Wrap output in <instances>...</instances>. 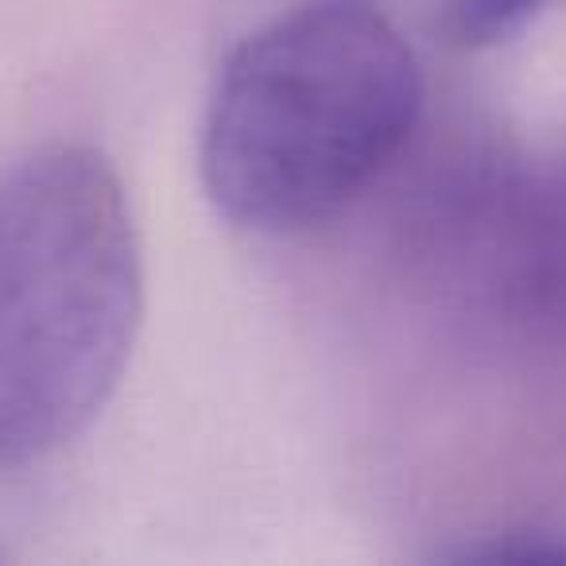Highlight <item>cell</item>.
Segmentation results:
<instances>
[{
  "label": "cell",
  "instance_id": "obj_1",
  "mask_svg": "<svg viewBox=\"0 0 566 566\" xmlns=\"http://www.w3.org/2000/svg\"><path fill=\"white\" fill-rule=\"evenodd\" d=\"M423 71L373 0H307L221 66L202 128L210 202L256 233L331 221L400 156Z\"/></svg>",
  "mask_w": 566,
  "mask_h": 566
},
{
  "label": "cell",
  "instance_id": "obj_2",
  "mask_svg": "<svg viewBox=\"0 0 566 566\" xmlns=\"http://www.w3.org/2000/svg\"><path fill=\"white\" fill-rule=\"evenodd\" d=\"M140 318V233L109 159L55 144L0 175V470L102 416Z\"/></svg>",
  "mask_w": 566,
  "mask_h": 566
},
{
  "label": "cell",
  "instance_id": "obj_3",
  "mask_svg": "<svg viewBox=\"0 0 566 566\" xmlns=\"http://www.w3.org/2000/svg\"><path fill=\"white\" fill-rule=\"evenodd\" d=\"M543 0H447V28L465 48H489L516 35Z\"/></svg>",
  "mask_w": 566,
  "mask_h": 566
}]
</instances>
